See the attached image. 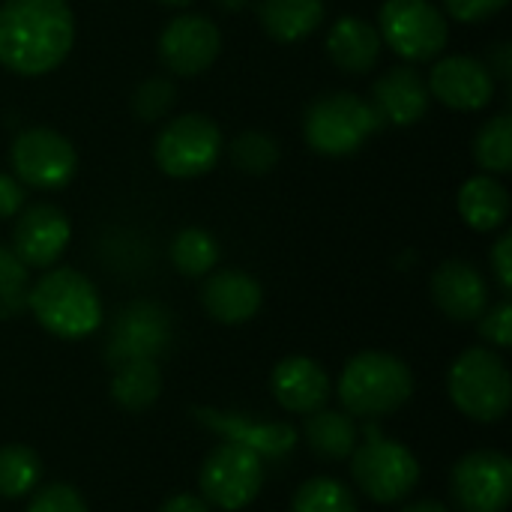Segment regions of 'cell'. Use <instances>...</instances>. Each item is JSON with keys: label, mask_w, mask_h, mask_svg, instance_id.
<instances>
[{"label": "cell", "mask_w": 512, "mask_h": 512, "mask_svg": "<svg viewBox=\"0 0 512 512\" xmlns=\"http://www.w3.org/2000/svg\"><path fill=\"white\" fill-rule=\"evenodd\" d=\"M75 15L66 0L0 3V66L39 78L54 72L72 51Z\"/></svg>", "instance_id": "obj_1"}, {"label": "cell", "mask_w": 512, "mask_h": 512, "mask_svg": "<svg viewBox=\"0 0 512 512\" xmlns=\"http://www.w3.org/2000/svg\"><path fill=\"white\" fill-rule=\"evenodd\" d=\"M336 396L351 417H387L414 396V372L387 351H363L345 363Z\"/></svg>", "instance_id": "obj_2"}, {"label": "cell", "mask_w": 512, "mask_h": 512, "mask_svg": "<svg viewBox=\"0 0 512 512\" xmlns=\"http://www.w3.org/2000/svg\"><path fill=\"white\" fill-rule=\"evenodd\" d=\"M27 309L57 339H84L102 327V300L96 285L72 270L54 267L27 294Z\"/></svg>", "instance_id": "obj_3"}, {"label": "cell", "mask_w": 512, "mask_h": 512, "mask_svg": "<svg viewBox=\"0 0 512 512\" xmlns=\"http://www.w3.org/2000/svg\"><path fill=\"white\" fill-rule=\"evenodd\" d=\"M453 405L474 423L492 426L507 417L512 402L510 369L492 348H468L447 375Z\"/></svg>", "instance_id": "obj_4"}, {"label": "cell", "mask_w": 512, "mask_h": 512, "mask_svg": "<svg viewBox=\"0 0 512 512\" xmlns=\"http://www.w3.org/2000/svg\"><path fill=\"white\" fill-rule=\"evenodd\" d=\"M381 129V120L369 99L351 93V90H333L318 96L303 117V135L306 144L321 156H351L357 153L375 132Z\"/></svg>", "instance_id": "obj_5"}, {"label": "cell", "mask_w": 512, "mask_h": 512, "mask_svg": "<svg viewBox=\"0 0 512 512\" xmlns=\"http://www.w3.org/2000/svg\"><path fill=\"white\" fill-rule=\"evenodd\" d=\"M366 441L351 453V477L357 489L375 504H396L405 501L420 483V462L417 456L378 432L375 423H366Z\"/></svg>", "instance_id": "obj_6"}, {"label": "cell", "mask_w": 512, "mask_h": 512, "mask_svg": "<svg viewBox=\"0 0 512 512\" xmlns=\"http://www.w3.org/2000/svg\"><path fill=\"white\" fill-rule=\"evenodd\" d=\"M378 36L399 57L426 63L447 48L450 24L432 0H384L378 12Z\"/></svg>", "instance_id": "obj_7"}, {"label": "cell", "mask_w": 512, "mask_h": 512, "mask_svg": "<svg viewBox=\"0 0 512 512\" xmlns=\"http://www.w3.org/2000/svg\"><path fill=\"white\" fill-rule=\"evenodd\" d=\"M222 156V129L207 114H180L168 120L153 144V159L162 174L192 180L216 168Z\"/></svg>", "instance_id": "obj_8"}, {"label": "cell", "mask_w": 512, "mask_h": 512, "mask_svg": "<svg viewBox=\"0 0 512 512\" xmlns=\"http://www.w3.org/2000/svg\"><path fill=\"white\" fill-rule=\"evenodd\" d=\"M198 489L207 507L246 510L264 489V459L240 444H219L198 471Z\"/></svg>", "instance_id": "obj_9"}, {"label": "cell", "mask_w": 512, "mask_h": 512, "mask_svg": "<svg viewBox=\"0 0 512 512\" xmlns=\"http://www.w3.org/2000/svg\"><path fill=\"white\" fill-rule=\"evenodd\" d=\"M12 177L30 189H63L78 171V153L66 135L48 126H33L15 135L9 147Z\"/></svg>", "instance_id": "obj_10"}, {"label": "cell", "mask_w": 512, "mask_h": 512, "mask_svg": "<svg viewBox=\"0 0 512 512\" xmlns=\"http://www.w3.org/2000/svg\"><path fill=\"white\" fill-rule=\"evenodd\" d=\"M450 492L462 512H504L512 501V462L498 450H474L456 462Z\"/></svg>", "instance_id": "obj_11"}, {"label": "cell", "mask_w": 512, "mask_h": 512, "mask_svg": "<svg viewBox=\"0 0 512 512\" xmlns=\"http://www.w3.org/2000/svg\"><path fill=\"white\" fill-rule=\"evenodd\" d=\"M171 342V318L153 300L129 303L111 324L105 360L123 366L132 360H156Z\"/></svg>", "instance_id": "obj_12"}, {"label": "cell", "mask_w": 512, "mask_h": 512, "mask_svg": "<svg viewBox=\"0 0 512 512\" xmlns=\"http://www.w3.org/2000/svg\"><path fill=\"white\" fill-rule=\"evenodd\" d=\"M222 48V33L207 15H177L165 24L159 36V57L177 78H195L207 72Z\"/></svg>", "instance_id": "obj_13"}, {"label": "cell", "mask_w": 512, "mask_h": 512, "mask_svg": "<svg viewBox=\"0 0 512 512\" xmlns=\"http://www.w3.org/2000/svg\"><path fill=\"white\" fill-rule=\"evenodd\" d=\"M72 240V225L57 204L39 201L15 216L12 252L27 270H51Z\"/></svg>", "instance_id": "obj_14"}, {"label": "cell", "mask_w": 512, "mask_h": 512, "mask_svg": "<svg viewBox=\"0 0 512 512\" xmlns=\"http://www.w3.org/2000/svg\"><path fill=\"white\" fill-rule=\"evenodd\" d=\"M495 78L489 66L468 54L441 57L429 72V96L453 111H483L495 99Z\"/></svg>", "instance_id": "obj_15"}, {"label": "cell", "mask_w": 512, "mask_h": 512, "mask_svg": "<svg viewBox=\"0 0 512 512\" xmlns=\"http://www.w3.org/2000/svg\"><path fill=\"white\" fill-rule=\"evenodd\" d=\"M192 414L201 426H207L219 438L240 444L261 459H285L297 444V432L288 423H267V420H255L246 414L213 411V408H195Z\"/></svg>", "instance_id": "obj_16"}, {"label": "cell", "mask_w": 512, "mask_h": 512, "mask_svg": "<svg viewBox=\"0 0 512 512\" xmlns=\"http://www.w3.org/2000/svg\"><path fill=\"white\" fill-rule=\"evenodd\" d=\"M432 300L450 321L468 324L489 309V282L474 264L450 258L432 273Z\"/></svg>", "instance_id": "obj_17"}, {"label": "cell", "mask_w": 512, "mask_h": 512, "mask_svg": "<svg viewBox=\"0 0 512 512\" xmlns=\"http://www.w3.org/2000/svg\"><path fill=\"white\" fill-rule=\"evenodd\" d=\"M429 87L420 78L417 69L411 66H393L387 69L375 84H372V96L369 105L375 108L381 126H414L426 117L429 111Z\"/></svg>", "instance_id": "obj_18"}, {"label": "cell", "mask_w": 512, "mask_h": 512, "mask_svg": "<svg viewBox=\"0 0 512 512\" xmlns=\"http://www.w3.org/2000/svg\"><path fill=\"white\" fill-rule=\"evenodd\" d=\"M261 303H264L261 282L243 270H213L201 285L204 312L225 327L246 324L249 318L258 315Z\"/></svg>", "instance_id": "obj_19"}, {"label": "cell", "mask_w": 512, "mask_h": 512, "mask_svg": "<svg viewBox=\"0 0 512 512\" xmlns=\"http://www.w3.org/2000/svg\"><path fill=\"white\" fill-rule=\"evenodd\" d=\"M270 393L288 414H315L330 399V378L312 357H285L270 375Z\"/></svg>", "instance_id": "obj_20"}, {"label": "cell", "mask_w": 512, "mask_h": 512, "mask_svg": "<svg viewBox=\"0 0 512 512\" xmlns=\"http://www.w3.org/2000/svg\"><path fill=\"white\" fill-rule=\"evenodd\" d=\"M381 48L384 42L378 36V27L360 15H342L327 33L330 60L351 75H366L369 69H375L381 60Z\"/></svg>", "instance_id": "obj_21"}, {"label": "cell", "mask_w": 512, "mask_h": 512, "mask_svg": "<svg viewBox=\"0 0 512 512\" xmlns=\"http://www.w3.org/2000/svg\"><path fill=\"white\" fill-rule=\"evenodd\" d=\"M459 216L480 234L498 231L510 219V192L495 174H477L459 189Z\"/></svg>", "instance_id": "obj_22"}, {"label": "cell", "mask_w": 512, "mask_h": 512, "mask_svg": "<svg viewBox=\"0 0 512 512\" xmlns=\"http://www.w3.org/2000/svg\"><path fill=\"white\" fill-rule=\"evenodd\" d=\"M324 15V0H258V21L264 33L282 45L312 36Z\"/></svg>", "instance_id": "obj_23"}, {"label": "cell", "mask_w": 512, "mask_h": 512, "mask_svg": "<svg viewBox=\"0 0 512 512\" xmlns=\"http://www.w3.org/2000/svg\"><path fill=\"white\" fill-rule=\"evenodd\" d=\"M309 420L303 423V435H306V444L315 456L327 459V462H342L354 453V447L360 444V429L357 423L351 420V414L345 411H315V414H306Z\"/></svg>", "instance_id": "obj_24"}, {"label": "cell", "mask_w": 512, "mask_h": 512, "mask_svg": "<svg viewBox=\"0 0 512 512\" xmlns=\"http://www.w3.org/2000/svg\"><path fill=\"white\" fill-rule=\"evenodd\" d=\"M162 393V372L156 366V360H132L117 366L114 378H111V399L123 408V411H147L156 405Z\"/></svg>", "instance_id": "obj_25"}, {"label": "cell", "mask_w": 512, "mask_h": 512, "mask_svg": "<svg viewBox=\"0 0 512 512\" xmlns=\"http://www.w3.org/2000/svg\"><path fill=\"white\" fill-rule=\"evenodd\" d=\"M168 258H171L177 273H183L189 279H201V276L216 270V264L222 258V249H219V240L210 231L183 228V231L174 234V240L168 246Z\"/></svg>", "instance_id": "obj_26"}, {"label": "cell", "mask_w": 512, "mask_h": 512, "mask_svg": "<svg viewBox=\"0 0 512 512\" xmlns=\"http://www.w3.org/2000/svg\"><path fill=\"white\" fill-rule=\"evenodd\" d=\"M42 480V462L39 456L24 444H6L0 447V495L3 498H24L30 495Z\"/></svg>", "instance_id": "obj_27"}, {"label": "cell", "mask_w": 512, "mask_h": 512, "mask_svg": "<svg viewBox=\"0 0 512 512\" xmlns=\"http://www.w3.org/2000/svg\"><path fill=\"white\" fill-rule=\"evenodd\" d=\"M474 159L483 174H507L512 168V117L495 114L474 138Z\"/></svg>", "instance_id": "obj_28"}, {"label": "cell", "mask_w": 512, "mask_h": 512, "mask_svg": "<svg viewBox=\"0 0 512 512\" xmlns=\"http://www.w3.org/2000/svg\"><path fill=\"white\" fill-rule=\"evenodd\" d=\"M291 512H360L354 492L333 477L306 480L291 501Z\"/></svg>", "instance_id": "obj_29"}, {"label": "cell", "mask_w": 512, "mask_h": 512, "mask_svg": "<svg viewBox=\"0 0 512 512\" xmlns=\"http://www.w3.org/2000/svg\"><path fill=\"white\" fill-rule=\"evenodd\" d=\"M279 156H282L279 141L267 132H258V129L240 132L231 141V162L240 174H249V177L270 174L279 165Z\"/></svg>", "instance_id": "obj_30"}, {"label": "cell", "mask_w": 512, "mask_h": 512, "mask_svg": "<svg viewBox=\"0 0 512 512\" xmlns=\"http://www.w3.org/2000/svg\"><path fill=\"white\" fill-rule=\"evenodd\" d=\"M27 294L30 270L9 246H0V318H18L27 312Z\"/></svg>", "instance_id": "obj_31"}, {"label": "cell", "mask_w": 512, "mask_h": 512, "mask_svg": "<svg viewBox=\"0 0 512 512\" xmlns=\"http://www.w3.org/2000/svg\"><path fill=\"white\" fill-rule=\"evenodd\" d=\"M174 102H177V87H174V81H168L162 75H153V78L141 81L138 90L132 93V111L144 123L165 120L171 114Z\"/></svg>", "instance_id": "obj_32"}, {"label": "cell", "mask_w": 512, "mask_h": 512, "mask_svg": "<svg viewBox=\"0 0 512 512\" xmlns=\"http://www.w3.org/2000/svg\"><path fill=\"white\" fill-rule=\"evenodd\" d=\"M27 512H90L81 492L69 483H51L33 495Z\"/></svg>", "instance_id": "obj_33"}, {"label": "cell", "mask_w": 512, "mask_h": 512, "mask_svg": "<svg viewBox=\"0 0 512 512\" xmlns=\"http://www.w3.org/2000/svg\"><path fill=\"white\" fill-rule=\"evenodd\" d=\"M480 336L492 345V348H510L512 345V306L504 297L501 303L489 306L480 318Z\"/></svg>", "instance_id": "obj_34"}, {"label": "cell", "mask_w": 512, "mask_h": 512, "mask_svg": "<svg viewBox=\"0 0 512 512\" xmlns=\"http://www.w3.org/2000/svg\"><path fill=\"white\" fill-rule=\"evenodd\" d=\"M444 12L462 24H480L489 21L492 15H498L510 0H441Z\"/></svg>", "instance_id": "obj_35"}, {"label": "cell", "mask_w": 512, "mask_h": 512, "mask_svg": "<svg viewBox=\"0 0 512 512\" xmlns=\"http://www.w3.org/2000/svg\"><path fill=\"white\" fill-rule=\"evenodd\" d=\"M492 258V273L498 279V288L504 291V297H510L512 291V234H501L489 252Z\"/></svg>", "instance_id": "obj_36"}, {"label": "cell", "mask_w": 512, "mask_h": 512, "mask_svg": "<svg viewBox=\"0 0 512 512\" xmlns=\"http://www.w3.org/2000/svg\"><path fill=\"white\" fill-rule=\"evenodd\" d=\"M24 201H27L24 186L12 174L0 171V219H15L24 210Z\"/></svg>", "instance_id": "obj_37"}, {"label": "cell", "mask_w": 512, "mask_h": 512, "mask_svg": "<svg viewBox=\"0 0 512 512\" xmlns=\"http://www.w3.org/2000/svg\"><path fill=\"white\" fill-rule=\"evenodd\" d=\"M489 72H492V78L495 81H504V84H510V75H512V48L510 42H498L495 48H492V57H489Z\"/></svg>", "instance_id": "obj_38"}, {"label": "cell", "mask_w": 512, "mask_h": 512, "mask_svg": "<svg viewBox=\"0 0 512 512\" xmlns=\"http://www.w3.org/2000/svg\"><path fill=\"white\" fill-rule=\"evenodd\" d=\"M159 512H210L207 507V501L201 498V495H189V492H183V495H171Z\"/></svg>", "instance_id": "obj_39"}, {"label": "cell", "mask_w": 512, "mask_h": 512, "mask_svg": "<svg viewBox=\"0 0 512 512\" xmlns=\"http://www.w3.org/2000/svg\"><path fill=\"white\" fill-rule=\"evenodd\" d=\"M402 512H450L441 501H414V504H408Z\"/></svg>", "instance_id": "obj_40"}, {"label": "cell", "mask_w": 512, "mask_h": 512, "mask_svg": "<svg viewBox=\"0 0 512 512\" xmlns=\"http://www.w3.org/2000/svg\"><path fill=\"white\" fill-rule=\"evenodd\" d=\"M216 6L225 9V12H240V9L249 6V0H216Z\"/></svg>", "instance_id": "obj_41"}, {"label": "cell", "mask_w": 512, "mask_h": 512, "mask_svg": "<svg viewBox=\"0 0 512 512\" xmlns=\"http://www.w3.org/2000/svg\"><path fill=\"white\" fill-rule=\"evenodd\" d=\"M159 3H162V6H174V9H186L192 0H159Z\"/></svg>", "instance_id": "obj_42"}]
</instances>
